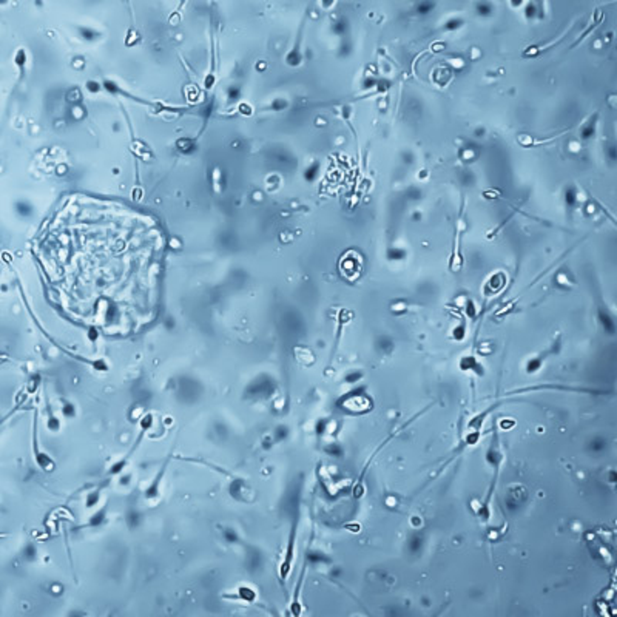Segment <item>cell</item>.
Returning a JSON list of instances; mask_svg holds the SVG:
<instances>
[{"mask_svg": "<svg viewBox=\"0 0 617 617\" xmlns=\"http://www.w3.org/2000/svg\"><path fill=\"white\" fill-rule=\"evenodd\" d=\"M460 21H457V19H454V21H450L449 23H447V26L446 28H449V29H454V28H458L460 25Z\"/></svg>", "mask_w": 617, "mask_h": 617, "instance_id": "obj_1", "label": "cell"}]
</instances>
